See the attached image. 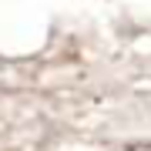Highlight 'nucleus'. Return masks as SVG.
Instances as JSON below:
<instances>
[]
</instances>
